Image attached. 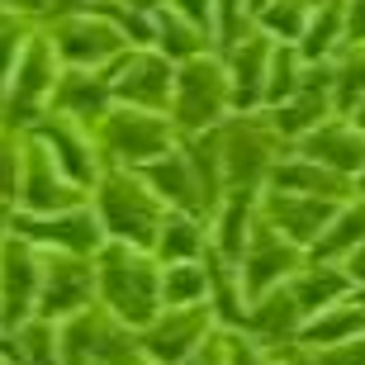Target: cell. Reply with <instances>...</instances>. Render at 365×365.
Wrapping results in <instances>:
<instances>
[{
	"label": "cell",
	"instance_id": "obj_1",
	"mask_svg": "<svg viewBox=\"0 0 365 365\" xmlns=\"http://www.w3.org/2000/svg\"><path fill=\"white\" fill-rule=\"evenodd\" d=\"M266 19H271L275 29H284V34H294V29H299V19H294V0H280V5H275Z\"/></svg>",
	"mask_w": 365,
	"mask_h": 365
},
{
	"label": "cell",
	"instance_id": "obj_2",
	"mask_svg": "<svg viewBox=\"0 0 365 365\" xmlns=\"http://www.w3.org/2000/svg\"><path fill=\"white\" fill-rule=\"evenodd\" d=\"M351 34H365V0H356V5H351Z\"/></svg>",
	"mask_w": 365,
	"mask_h": 365
},
{
	"label": "cell",
	"instance_id": "obj_3",
	"mask_svg": "<svg viewBox=\"0 0 365 365\" xmlns=\"http://www.w3.org/2000/svg\"><path fill=\"white\" fill-rule=\"evenodd\" d=\"M356 275H361V280H365V252H361V261H356Z\"/></svg>",
	"mask_w": 365,
	"mask_h": 365
},
{
	"label": "cell",
	"instance_id": "obj_4",
	"mask_svg": "<svg viewBox=\"0 0 365 365\" xmlns=\"http://www.w3.org/2000/svg\"><path fill=\"white\" fill-rule=\"evenodd\" d=\"M361 123H365V109H361Z\"/></svg>",
	"mask_w": 365,
	"mask_h": 365
}]
</instances>
